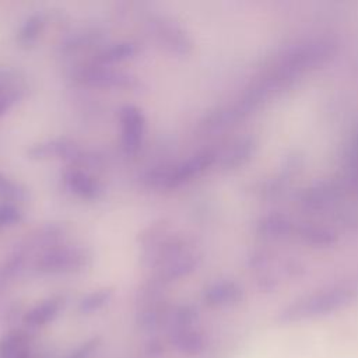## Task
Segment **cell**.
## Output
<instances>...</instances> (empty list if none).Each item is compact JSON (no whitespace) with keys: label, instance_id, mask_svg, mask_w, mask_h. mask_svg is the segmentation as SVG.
<instances>
[{"label":"cell","instance_id":"obj_17","mask_svg":"<svg viewBox=\"0 0 358 358\" xmlns=\"http://www.w3.org/2000/svg\"><path fill=\"white\" fill-rule=\"evenodd\" d=\"M199 313L193 305H180L171 312L172 329H190L194 327Z\"/></svg>","mask_w":358,"mask_h":358},{"label":"cell","instance_id":"obj_5","mask_svg":"<svg viewBox=\"0 0 358 358\" xmlns=\"http://www.w3.org/2000/svg\"><path fill=\"white\" fill-rule=\"evenodd\" d=\"M76 80L84 85L98 88H130L136 85V78L110 66L90 63L76 71Z\"/></svg>","mask_w":358,"mask_h":358},{"label":"cell","instance_id":"obj_12","mask_svg":"<svg viewBox=\"0 0 358 358\" xmlns=\"http://www.w3.org/2000/svg\"><path fill=\"white\" fill-rule=\"evenodd\" d=\"M62 309L60 298H48L32 306L24 315V323L29 327H41L52 322Z\"/></svg>","mask_w":358,"mask_h":358},{"label":"cell","instance_id":"obj_20","mask_svg":"<svg viewBox=\"0 0 358 358\" xmlns=\"http://www.w3.org/2000/svg\"><path fill=\"white\" fill-rule=\"evenodd\" d=\"M101 345V337H92L87 341H84L81 345H78L69 358H90Z\"/></svg>","mask_w":358,"mask_h":358},{"label":"cell","instance_id":"obj_10","mask_svg":"<svg viewBox=\"0 0 358 358\" xmlns=\"http://www.w3.org/2000/svg\"><path fill=\"white\" fill-rule=\"evenodd\" d=\"M171 341L175 348L185 355H199L207 347V337L203 331L190 327V329H172Z\"/></svg>","mask_w":358,"mask_h":358},{"label":"cell","instance_id":"obj_21","mask_svg":"<svg viewBox=\"0 0 358 358\" xmlns=\"http://www.w3.org/2000/svg\"><path fill=\"white\" fill-rule=\"evenodd\" d=\"M164 351V344L159 340H150L147 347H145V352L148 355H159Z\"/></svg>","mask_w":358,"mask_h":358},{"label":"cell","instance_id":"obj_3","mask_svg":"<svg viewBox=\"0 0 358 358\" xmlns=\"http://www.w3.org/2000/svg\"><path fill=\"white\" fill-rule=\"evenodd\" d=\"M92 255L87 248L57 245L41 252L35 257L36 270L48 274H69L90 266Z\"/></svg>","mask_w":358,"mask_h":358},{"label":"cell","instance_id":"obj_9","mask_svg":"<svg viewBox=\"0 0 358 358\" xmlns=\"http://www.w3.org/2000/svg\"><path fill=\"white\" fill-rule=\"evenodd\" d=\"M242 288L232 281H217L206 288L203 299L208 306H228L241 302Z\"/></svg>","mask_w":358,"mask_h":358},{"label":"cell","instance_id":"obj_6","mask_svg":"<svg viewBox=\"0 0 358 358\" xmlns=\"http://www.w3.org/2000/svg\"><path fill=\"white\" fill-rule=\"evenodd\" d=\"M27 155L36 161L62 159L71 164H81L87 159L84 151L73 140L66 137L36 143L28 148Z\"/></svg>","mask_w":358,"mask_h":358},{"label":"cell","instance_id":"obj_19","mask_svg":"<svg viewBox=\"0 0 358 358\" xmlns=\"http://www.w3.org/2000/svg\"><path fill=\"white\" fill-rule=\"evenodd\" d=\"M22 213L14 203H0V229L20 222Z\"/></svg>","mask_w":358,"mask_h":358},{"label":"cell","instance_id":"obj_18","mask_svg":"<svg viewBox=\"0 0 358 358\" xmlns=\"http://www.w3.org/2000/svg\"><path fill=\"white\" fill-rule=\"evenodd\" d=\"M0 197L7 203L22 201L27 197V189L0 173Z\"/></svg>","mask_w":358,"mask_h":358},{"label":"cell","instance_id":"obj_11","mask_svg":"<svg viewBox=\"0 0 358 358\" xmlns=\"http://www.w3.org/2000/svg\"><path fill=\"white\" fill-rule=\"evenodd\" d=\"M0 358H32L29 336L22 330H11L0 340Z\"/></svg>","mask_w":358,"mask_h":358},{"label":"cell","instance_id":"obj_14","mask_svg":"<svg viewBox=\"0 0 358 358\" xmlns=\"http://www.w3.org/2000/svg\"><path fill=\"white\" fill-rule=\"evenodd\" d=\"M137 53V46L131 42H119L99 50L91 63L101 66H112L116 63L126 62Z\"/></svg>","mask_w":358,"mask_h":358},{"label":"cell","instance_id":"obj_1","mask_svg":"<svg viewBox=\"0 0 358 358\" xmlns=\"http://www.w3.org/2000/svg\"><path fill=\"white\" fill-rule=\"evenodd\" d=\"M214 159V152L201 151L182 162L158 165L148 169L143 176V182L152 189H175L203 173L213 165Z\"/></svg>","mask_w":358,"mask_h":358},{"label":"cell","instance_id":"obj_15","mask_svg":"<svg viewBox=\"0 0 358 358\" xmlns=\"http://www.w3.org/2000/svg\"><path fill=\"white\" fill-rule=\"evenodd\" d=\"M24 81L20 74L11 69H0V98L17 96L24 94Z\"/></svg>","mask_w":358,"mask_h":358},{"label":"cell","instance_id":"obj_16","mask_svg":"<svg viewBox=\"0 0 358 358\" xmlns=\"http://www.w3.org/2000/svg\"><path fill=\"white\" fill-rule=\"evenodd\" d=\"M112 295H113L112 288H101L87 294L78 303L80 313L90 315L102 309L112 299Z\"/></svg>","mask_w":358,"mask_h":358},{"label":"cell","instance_id":"obj_13","mask_svg":"<svg viewBox=\"0 0 358 358\" xmlns=\"http://www.w3.org/2000/svg\"><path fill=\"white\" fill-rule=\"evenodd\" d=\"M49 18H50V14L42 13V11L29 15L25 20V22L21 25V28L17 34V42L22 48L34 46L38 42V39L41 38Z\"/></svg>","mask_w":358,"mask_h":358},{"label":"cell","instance_id":"obj_8","mask_svg":"<svg viewBox=\"0 0 358 358\" xmlns=\"http://www.w3.org/2000/svg\"><path fill=\"white\" fill-rule=\"evenodd\" d=\"M67 190L85 200H96L102 194V186L92 175L78 168H70L63 176Z\"/></svg>","mask_w":358,"mask_h":358},{"label":"cell","instance_id":"obj_7","mask_svg":"<svg viewBox=\"0 0 358 358\" xmlns=\"http://www.w3.org/2000/svg\"><path fill=\"white\" fill-rule=\"evenodd\" d=\"M122 147L126 154H134L143 144L145 131V117L134 105H124L119 112Z\"/></svg>","mask_w":358,"mask_h":358},{"label":"cell","instance_id":"obj_2","mask_svg":"<svg viewBox=\"0 0 358 358\" xmlns=\"http://www.w3.org/2000/svg\"><path fill=\"white\" fill-rule=\"evenodd\" d=\"M352 298L354 294L350 289L336 288L322 291L319 294H313L287 306L280 315V322L292 323L310 317L323 316L347 305Z\"/></svg>","mask_w":358,"mask_h":358},{"label":"cell","instance_id":"obj_4","mask_svg":"<svg viewBox=\"0 0 358 358\" xmlns=\"http://www.w3.org/2000/svg\"><path fill=\"white\" fill-rule=\"evenodd\" d=\"M150 35L155 42L171 55L187 56L193 49L192 38L187 31L173 18L166 15H152L148 22Z\"/></svg>","mask_w":358,"mask_h":358},{"label":"cell","instance_id":"obj_22","mask_svg":"<svg viewBox=\"0 0 358 358\" xmlns=\"http://www.w3.org/2000/svg\"><path fill=\"white\" fill-rule=\"evenodd\" d=\"M17 96H3L0 98V117L18 101Z\"/></svg>","mask_w":358,"mask_h":358}]
</instances>
